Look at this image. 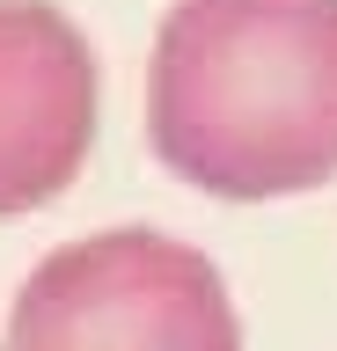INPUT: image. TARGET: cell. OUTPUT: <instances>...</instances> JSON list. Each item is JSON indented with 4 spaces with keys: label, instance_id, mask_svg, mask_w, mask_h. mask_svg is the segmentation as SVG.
I'll list each match as a JSON object with an SVG mask.
<instances>
[{
    "label": "cell",
    "instance_id": "cell-2",
    "mask_svg": "<svg viewBox=\"0 0 337 351\" xmlns=\"http://www.w3.org/2000/svg\"><path fill=\"white\" fill-rule=\"evenodd\" d=\"M0 351H242V322L205 249L111 227L30 271Z\"/></svg>",
    "mask_w": 337,
    "mask_h": 351
},
{
    "label": "cell",
    "instance_id": "cell-1",
    "mask_svg": "<svg viewBox=\"0 0 337 351\" xmlns=\"http://www.w3.org/2000/svg\"><path fill=\"white\" fill-rule=\"evenodd\" d=\"M147 139L213 197L337 176V0H176L154 37Z\"/></svg>",
    "mask_w": 337,
    "mask_h": 351
},
{
    "label": "cell",
    "instance_id": "cell-3",
    "mask_svg": "<svg viewBox=\"0 0 337 351\" xmlns=\"http://www.w3.org/2000/svg\"><path fill=\"white\" fill-rule=\"evenodd\" d=\"M95 139L89 37L45 0H0V219L51 205Z\"/></svg>",
    "mask_w": 337,
    "mask_h": 351
}]
</instances>
